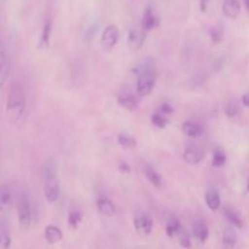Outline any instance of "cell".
Masks as SVG:
<instances>
[{"instance_id": "1", "label": "cell", "mask_w": 249, "mask_h": 249, "mask_svg": "<svg viewBox=\"0 0 249 249\" xmlns=\"http://www.w3.org/2000/svg\"><path fill=\"white\" fill-rule=\"evenodd\" d=\"M26 111V96L24 90L19 83H15L11 85L7 94L6 100V114L7 118L12 123H18L24 116Z\"/></svg>"}, {"instance_id": "2", "label": "cell", "mask_w": 249, "mask_h": 249, "mask_svg": "<svg viewBox=\"0 0 249 249\" xmlns=\"http://www.w3.org/2000/svg\"><path fill=\"white\" fill-rule=\"evenodd\" d=\"M55 167L51 162L45 163L43 168V181H44V196L49 203H55L60 196V184L56 179Z\"/></svg>"}, {"instance_id": "3", "label": "cell", "mask_w": 249, "mask_h": 249, "mask_svg": "<svg viewBox=\"0 0 249 249\" xmlns=\"http://www.w3.org/2000/svg\"><path fill=\"white\" fill-rule=\"evenodd\" d=\"M17 216L22 230H28L32 224V207L26 195H22L17 203Z\"/></svg>"}, {"instance_id": "4", "label": "cell", "mask_w": 249, "mask_h": 249, "mask_svg": "<svg viewBox=\"0 0 249 249\" xmlns=\"http://www.w3.org/2000/svg\"><path fill=\"white\" fill-rule=\"evenodd\" d=\"M156 84V75L150 70L140 73L136 82V92L139 96H147L152 92Z\"/></svg>"}, {"instance_id": "5", "label": "cell", "mask_w": 249, "mask_h": 249, "mask_svg": "<svg viewBox=\"0 0 249 249\" xmlns=\"http://www.w3.org/2000/svg\"><path fill=\"white\" fill-rule=\"evenodd\" d=\"M119 39V32L114 24H109L105 28L104 33L101 36V46L105 50H111L112 48L117 45Z\"/></svg>"}, {"instance_id": "6", "label": "cell", "mask_w": 249, "mask_h": 249, "mask_svg": "<svg viewBox=\"0 0 249 249\" xmlns=\"http://www.w3.org/2000/svg\"><path fill=\"white\" fill-rule=\"evenodd\" d=\"M158 23H160L158 15L156 14L155 9L151 5H148L145 11H143L142 19H141V28H142L143 32H150L153 28H156Z\"/></svg>"}, {"instance_id": "7", "label": "cell", "mask_w": 249, "mask_h": 249, "mask_svg": "<svg viewBox=\"0 0 249 249\" xmlns=\"http://www.w3.org/2000/svg\"><path fill=\"white\" fill-rule=\"evenodd\" d=\"M134 228L140 236H148L153 230V221L148 215L138 216L134 220Z\"/></svg>"}, {"instance_id": "8", "label": "cell", "mask_w": 249, "mask_h": 249, "mask_svg": "<svg viewBox=\"0 0 249 249\" xmlns=\"http://www.w3.org/2000/svg\"><path fill=\"white\" fill-rule=\"evenodd\" d=\"M10 68H11V61H10L9 53L2 48V45H0V88L6 82Z\"/></svg>"}, {"instance_id": "9", "label": "cell", "mask_w": 249, "mask_h": 249, "mask_svg": "<svg viewBox=\"0 0 249 249\" xmlns=\"http://www.w3.org/2000/svg\"><path fill=\"white\" fill-rule=\"evenodd\" d=\"M145 39L146 36L142 29H131L128 36V46L133 51L139 50L145 43Z\"/></svg>"}, {"instance_id": "10", "label": "cell", "mask_w": 249, "mask_h": 249, "mask_svg": "<svg viewBox=\"0 0 249 249\" xmlns=\"http://www.w3.org/2000/svg\"><path fill=\"white\" fill-rule=\"evenodd\" d=\"M204 158L203 151L196 146H190L184 151V160L187 164H198Z\"/></svg>"}, {"instance_id": "11", "label": "cell", "mask_w": 249, "mask_h": 249, "mask_svg": "<svg viewBox=\"0 0 249 249\" xmlns=\"http://www.w3.org/2000/svg\"><path fill=\"white\" fill-rule=\"evenodd\" d=\"M206 204L211 211H218L221 207V199L220 195H219V191L215 189V187H209L206 192Z\"/></svg>"}, {"instance_id": "12", "label": "cell", "mask_w": 249, "mask_h": 249, "mask_svg": "<svg viewBox=\"0 0 249 249\" xmlns=\"http://www.w3.org/2000/svg\"><path fill=\"white\" fill-rule=\"evenodd\" d=\"M223 14L228 18L235 19L241 14V4L238 0H225L223 4Z\"/></svg>"}, {"instance_id": "13", "label": "cell", "mask_w": 249, "mask_h": 249, "mask_svg": "<svg viewBox=\"0 0 249 249\" xmlns=\"http://www.w3.org/2000/svg\"><path fill=\"white\" fill-rule=\"evenodd\" d=\"M192 233H194V237L199 243H206L209 237V229L204 221L199 220L195 223L194 228H192Z\"/></svg>"}, {"instance_id": "14", "label": "cell", "mask_w": 249, "mask_h": 249, "mask_svg": "<svg viewBox=\"0 0 249 249\" xmlns=\"http://www.w3.org/2000/svg\"><path fill=\"white\" fill-rule=\"evenodd\" d=\"M97 209H99L100 213L102 215L106 216H113L116 214V206L113 204V202L111 201L107 197H100L97 199Z\"/></svg>"}, {"instance_id": "15", "label": "cell", "mask_w": 249, "mask_h": 249, "mask_svg": "<svg viewBox=\"0 0 249 249\" xmlns=\"http://www.w3.org/2000/svg\"><path fill=\"white\" fill-rule=\"evenodd\" d=\"M181 130L185 135L192 139L199 138V136L203 134V129H202V126L199 125V124L195 123V122H191V121H187L185 122V123H182Z\"/></svg>"}, {"instance_id": "16", "label": "cell", "mask_w": 249, "mask_h": 249, "mask_svg": "<svg viewBox=\"0 0 249 249\" xmlns=\"http://www.w3.org/2000/svg\"><path fill=\"white\" fill-rule=\"evenodd\" d=\"M44 236H45V240L48 241L50 245H55V243L60 242L63 238V233L62 231H61V229L55 225L46 226L45 231H44Z\"/></svg>"}, {"instance_id": "17", "label": "cell", "mask_w": 249, "mask_h": 249, "mask_svg": "<svg viewBox=\"0 0 249 249\" xmlns=\"http://www.w3.org/2000/svg\"><path fill=\"white\" fill-rule=\"evenodd\" d=\"M237 243V232L233 229V226L225 228L223 233V245L225 249H233Z\"/></svg>"}, {"instance_id": "18", "label": "cell", "mask_w": 249, "mask_h": 249, "mask_svg": "<svg viewBox=\"0 0 249 249\" xmlns=\"http://www.w3.org/2000/svg\"><path fill=\"white\" fill-rule=\"evenodd\" d=\"M224 215L226 216L229 223H231L232 226H236V228H242L243 226L242 218H241L240 213L233 207H225L224 208Z\"/></svg>"}, {"instance_id": "19", "label": "cell", "mask_w": 249, "mask_h": 249, "mask_svg": "<svg viewBox=\"0 0 249 249\" xmlns=\"http://www.w3.org/2000/svg\"><path fill=\"white\" fill-rule=\"evenodd\" d=\"M118 104L121 105L123 108L128 109V111H135V109L138 108V100H136L131 94H125L118 96Z\"/></svg>"}, {"instance_id": "20", "label": "cell", "mask_w": 249, "mask_h": 249, "mask_svg": "<svg viewBox=\"0 0 249 249\" xmlns=\"http://www.w3.org/2000/svg\"><path fill=\"white\" fill-rule=\"evenodd\" d=\"M11 246V235L4 221H0V249H9Z\"/></svg>"}, {"instance_id": "21", "label": "cell", "mask_w": 249, "mask_h": 249, "mask_svg": "<svg viewBox=\"0 0 249 249\" xmlns=\"http://www.w3.org/2000/svg\"><path fill=\"white\" fill-rule=\"evenodd\" d=\"M145 174L146 178L148 179V181H150L153 186L160 187V185H162V177H160V174L155 169V168L151 167V165H146Z\"/></svg>"}, {"instance_id": "22", "label": "cell", "mask_w": 249, "mask_h": 249, "mask_svg": "<svg viewBox=\"0 0 249 249\" xmlns=\"http://www.w3.org/2000/svg\"><path fill=\"white\" fill-rule=\"evenodd\" d=\"M11 206V195L6 186H0V212H6Z\"/></svg>"}, {"instance_id": "23", "label": "cell", "mask_w": 249, "mask_h": 249, "mask_svg": "<svg viewBox=\"0 0 249 249\" xmlns=\"http://www.w3.org/2000/svg\"><path fill=\"white\" fill-rule=\"evenodd\" d=\"M181 224L179 223V220H178L177 218H170L169 220H168L167 226H165L167 235L169 236V237H177L178 232L181 230Z\"/></svg>"}, {"instance_id": "24", "label": "cell", "mask_w": 249, "mask_h": 249, "mask_svg": "<svg viewBox=\"0 0 249 249\" xmlns=\"http://www.w3.org/2000/svg\"><path fill=\"white\" fill-rule=\"evenodd\" d=\"M177 238H178V242H179V245L181 246L182 248L190 249V248L192 247L191 235H190V233L187 232V231L185 230L184 228H181V230H180L179 232H178Z\"/></svg>"}, {"instance_id": "25", "label": "cell", "mask_w": 249, "mask_h": 249, "mask_svg": "<svg viewBox=\"0 0 249 249\" xmlns=\"http://www.w3.org/2000/svg\"><path fill=\"white\" fill-rule=\"evenodd\" d=\"M118 143L123 148H126V150H133V148H135L136 145H138L135 139L130 135H126V134H121V135H118Z\"/></svg>"}, {"instance_id": "26", "label": "cell", "mask_w": 249, "mask_h": 249, "mask_svg": "<svg viewBox=\"0 0 249 249\" xmlns=\"http://www.w3.org/2000/svg\"><path fill=\"white\" fill-rule=\"evenodd\" d=\"M226 163V155L221 148H216L213 152V160H212V164L215 168L223 167Z\"/></svg>"}, {"instance_id": "27", "label": "cell", "mask_w": 249, "mask_h": 249, "mask_svg": "<svg viewBox=\"0 0 249 249\" xmlns=\"http://www.w3.org/2000/svg\"><path fill=\"white\" fill-rule=\"evenodd\" d=\"M83 215L79 211H71L68 214V224L72 229H78L79 228L80 223H82Z\"/></svg>"}, {"instance_id": "28", "label": "cell", "mask_w": 249, "mask_h": 249, "mask_svg": "<svg viewBox=\"0 0 249 249\" xmlns=\"http://www.w3.org/2000/svg\"><path fill=\"white\" fill-rule=\"evenodd\" d=\"M209 36H211V39L213 43L219 44L221 40H223V36H224L223 27H220V26L213 27V28L209 31Z\"/></svg>"}, {"instance_id": "29", "label": "cell", "mask_w": 249, "mask_h": 249, "mask_svg": "<svg viewBox=\"0 0 249 249\" xmlns=\"http://www.w3.org/2000/svg\"><path fill=\"white\" fill-rule=\"evenodd\" d=\"M50 36H51V21L48 19L44 24L43 33H41V43H43L44 46H49V43H50Z\"/></svg>"}, {"instance_id": "30", "label": "cell", "mask_w": 249, "mask_h": 249, "mask_svg": "<svg viewBox=\"0 0 249 249\" xmlns=\"http://www.w3.org/2000/svg\"><path fill=\"white\" fill-rule=\"evenodd\" d=\"M151 122H152L153 125L157 126V128L160 129H164L168 124V119L164 118L163 116H160V114H153V116L151 117Z\"/></svg>"}, {"instance_id": "31", "label": "cell", "mask_w": 249, "mask_h": 249, "mask_svg": "<svg viewBox=\"0 0 249 249\" xmlns=\"http://www.w3.org/2000/svg\"><path fill=\"white\" fill-rule=\"evenodd\" d=\"M238 113H240V107L236 102H231V104H229V106H226V114L229 117H235Z\"/></svg>"}, {"instance_id": "32", "label": "cell", "mask_w": 249, "mask_h": 249, "mask_svg": "<svg viewBox=\"0 0 249 249\" xmlns=\"http://www.w3.org/2000/svg\"><path fill=\"white\" fill-rule=\"evenodd\" d=\"M162 111L164 112V114H170V113H173L174 108H173V107L170 106L169 104H163L162 105Z\"/></svg>"}, {"instance_id": "33", "label": "cell", "mask_w": 249, "mask_h": 249, "mask_svg": "<svg viewBox=\"0 0 249 249\" xmlns=\"http://www.w3.org/2000/svg\"><path fill=\"white\" fill-rule=\"evenodd\" d=\"M119 170H121L122 173H124V174H128V173H130V167H129L126 163H121V164H119Z\"/></svg>"}, {"instance_id": "34", "label": "cell", "mask_w": 249, "mask_h": 249, "mask_svg": "<svg viewBox=\"0 0 249 249\" xmlns=\"http://www.w3.org/2000/svg\"><path fill=\"white\" fill-rule=\"evenodd\" d=\"M209 0H201V11H206L207 10V5H208Z\"/></svg>"}, {"instance_id": "35", "label": "cell", "mask_w": 249, "mask_h": 249, "mask_svg": "<svg viewBox=\"0 0 249 249\" xmlns=\"http://www.w3.org/2000/svg\"><path fill=\"white\" fill-rule=\"evenodd\" d=\"M242 104L245 105V106L249 107V94H246L245 96L242 97Z\"/></svg>"}, {"instance_id": "36", "label": "cell", "mask_w": 249, "mask_h": 249, "mask_svg": "<svg viewBox=\"0 0 249 249\" xmlns=\"http://www.w3.org/2000/svg\"><path fill=\"white\" fill-rule=\"evenodd\" d=\"M245 5H246V9L249 12V0H245Z\"/></svg>"}, {"instance_id": "37", "label": "cell", "mask_w": 249, "mask_h": 249, "mask_svg": "<svg viewBox=\"0 0 249 249\" xmlns=\"http://www.w3.org/2000/svg\"><path fill=\"white\" fill-rule=\"evenodd\" d=\"M247 190H248V192H249V179H248V184H247Z\"/></svg>"}, {"instance_id": "38", "label": "cell", "mask_w": 249, "mask_h": 249, "mask_svg": "<svg viewBox=\"0 0 249 249\" xmlns=\"http://www.w3.org/2000/svg\"><path fill=\"white\" fill-rule=\"evenodd\" d=\"M0 45H1V44H0Z\"/></svg>"}]
</instances>
